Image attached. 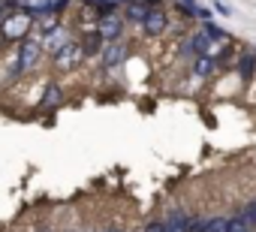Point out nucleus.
<instances>
[{"label": "nucleus", "instance_id": "dca6fc26", "mask_svg": "<svg viewBox=\"0 0 256 232\" xmlns=\"http://www.w3.org/2000/svg\"><path fill=\"white\" fill-rule=\"evenodd\" d=\"M226 232H253V229H247L244 220L238 214H232V217H226Z\"/></svg>", "mask_w": 256, "mask_h": 232}, {"label": "nucleus", "instance_id": "aec40b11", "mask_svg": "<svg viewBox=\"0 0 256 232\" xmlns=\"http://www.w3.org/2000/svg\"><path fill=\"white\" fill-rule=\"evenodd\" d=\"M108 232H120V229H108Z\"/></svg>", "mask_w": 256, "mask_h": 232}, {"label": "nucleus", "instance_id": "39448f33", "mask_svg": "<svg viewBox=\"0 0 256 232\" xmlns=\"http://www.w3.org/2000/svg\"><path fill=\"white\" fill-rule=\"evenodd\" d=\"M211 46H214L211 36H208L205 30H199V34H190V36H187V42H184L181 52H184L187 58H202V54H211Z\"/></svg>", "mask_w": 256, "mask_h": 232}, {"label": "nucleus", "instance_id": "9b49d317", "mask_svg": "<svg viewBox=\"0 0 256 232\" xmlns=\"http://www.w3.org/2000/svg\"><path fill=\"white\" fill-rule=\"evenodd\" d=\"M235 70L241 72L244 82H250V78L256 76V52H253V54H241V58L235 60Z\"/></svg>", "mask_w": 256, "mask_h": 232}, {"label": "nucleus", "instance_id": "1a4fd4ad", "mask_svg": "<svg viewBox=\"0 0 256 232\" xmlns=\"http://www.w3.org/2000/svg\"><path fill=\"white\" fill-rule=\"evenodd\" d=\"M190 226H193V217L184 211H172L166 217V232H190Z\"/></svg>", "mask_w": 256, "mask_h": 232}, {"label": "nucleus", "instance_id": "0eeeda50", "mask_svg": "<svg viewBox=\"0 0 256 232\" xmlns=\"http://www.w3.org/2000/svg\"><path fill=\"white\" fill-rule=\"evenodd\" d=\"M60 106H64V90H60V84L48 82V84H46V94H42V100H40V108H42V112H54V108H60Z\"/></svg>", "mask_w": 256, "mask_h": 232}, {"label": "nucleus", "instance_id": "7ed1b4c3", "mask_svg": "<svg viewBox=\"0 0 256 232\" xmlns=\"http://www.w3.org/2000/svg\"><path fill=\"white\" fill-rule=\"evenodd\" d=\"M84 60V52H82V42H66L58 54H54V66L58 70H64V72H70V70H76L78 64Z\"/></svg>", "mask_w": 256, "mask_h": 232}, {"label": "nucleus", "instance_id": "2eb2a0df", "mask_svg": "<svg viewBox=\"0 0 256 232\" xmlns=\"http://www.w3.org/2000/svg\"><path fill=\"white\" fill-rule=\"evenodd\" d=\"M202 232H226V217H211V220H202Z\"/></svg>", "mask_w": 256, "mask_h": 232}, {"label": "nucleus", "instance_id": "6e6552de", "mask_svg": "<svg viewBox=\"0 0 256 232\" xmlns=\"http://www.w3.org/2000/svg\"><path fill=\"white\" fill-rule=\"evenodd\" d=\"M124 58H126V46H124V42H108V46L102 48V66H106V70L118 66Z\"/></svg>", "mask_w": 256, "mask_h": 232}, {"label": "nucleus", "instance_id": "ddd939ff", "mask_svg": "<svg viewBox=\"0 0 256 232\" xmlns=\"http://www.w3.org/2000/svg\"><path fill=\"white\" fill-rule=\"evenodd\" d=\"M235 214L244 220V226H247V229H253V232H256V199H250L247 205H241Z\"/></svg>", "mask_w": 256, "mask_h": 232}, {"label": "nucleus", "instance_id": "f3484780", "mask_svg": "<svg viewBox=\"0 0 256 232\" xmlns=\"http://www.w3.org/2000/svg\"><path fill=\"white\" fill-rule=\"evenodd\" d=\"M145 232H166V220H154V223H148Z\"/></svg>", "mask_w": 256, "mask_h": 232}, {"label": "nucleus", "instance_id": "f257e3e1", "mask_svg": "<svg viewBox=\"0 0 256 232\" xmlns=\"http://www.w3.org/2000/svg\"><path fill=\"white\" fill-rule=\"evenodd\" d=\"M30 30H34V16L28 10H12L0 22V36L6 42H24L30 36Z\"/></svg>", "mask_w": 256, "mask_h": 232}, {"label": "nucleus", "instance_id": "6ab92c4d", "mask_svg": "<svg viewBox=\"0 0 256 232\" xmlns=\"http://www.w3.org/2000/svg\"><path fill=\"white\" fill-rule=\"evenodd\" d=\"M84 4H88V6H94V10H96V6H102V4H114V0H84Z\"/></svg>", "mask_w": 256, "mask_h": 232}, {"label": "nucleus", "instance_id": "a211bd4d", "mask_svg": "<svg viewBox=\"0 0 256 232\" xmlns=\"http://www.w3.org/2000/svg\"><path fill=\"white\" fill-rule=\"evenodd\" d=\"M214 6H217V10H220V16H232V10H229V6H226V4H223V0H217V4H214Z\"/></svg>", "mask_w": 256, "mask_h": 232}, {"label": "nucleus", "instance_id": "f03ea898", "mask_svg": "<svg viewBox=\"0 0 256 232\" xmlns=\"http://www.w3.org/2000/svg\"><path fill=\"white\" fill-rule=\"evenodd\" d=\"M40 58H42V42H40V40H34V36H28L24 42H18V58H16L12 72L18 76V72L34 70V66L40 64Z\"/></svg>", "mask_w": 256, "mask_h": 232}, {"label": "nucleus", "instance_id": "423d86ee", "mask_svg": "<svg viewBox=\"0 0 256 232\" xmlns=\"http://www.w3.org/2000/svg\"><path fill=\"white\" fill-rule=\"evenodd\" d=\"M142 30H145L148 36H160V34L166 30V10H163V4L148 10V16H145V22H142Z\"/></svg>", "mask_w": 256, "mask_h": 232}, {"label": "nucleus", "instance_id": "20e7f679", "mask_svg": "<svg viewBox=\"0 0 256 232\" xmlns=\"http://www.w3.org/2000/svg\"><path fill=\"white\" fill-rule=\"evenodd\" d=\"M96 34L100 40L108 46V42H120V34H124V18L120 16H106V18H96Z\"/></svg>", "mask_w": 256, "mask_h": 232}, {"label": "nucleus", "instance_id": "4468645a", "mask_svg": "<svg viewBox=\"0 0 256 232\" xmlns=\"http://www.w3.org/2000/svg\"><path fill=\"white\" fill-rule=\"evenodd\" d=\"M202 30H205V34H208V36H211V42H223V40H226V36H229V34H226V30H223V28H217V24H214V22H205V28H202Z\"/></svg>", "mask_w": 256, "mask_h": 232}, {"label": "nucleus", "instance_id": "9d476101", "mask_svg": "<svg viewBox=\"0 0 256 232\" xmlns=\"http://www.w3.org/2000/svg\"><path fill=\"white\" fill-rule=\"evenodd\" d=\"M217 66H220V58H217V54H202V58H196V64H193V70H196L199 78H208Z\"/></svg>", "mask_w": 256, "mask_h": 232}, {"label": "nucleus", "instance_id": "f8f14e48", "mask_svg": "<svg viewBox=\"0 0 256 232\" xmlns=\"http://www.w3.org/2000/svg\"><path fill=\"white\" fill-rule=\"evenodd\" d=\"M82 52H84V58L102 54V40H100V34H96V30L84 34V40H82Z\"/></svg>", "mask_w": 256, "mask_h": 232}]
</instances>
